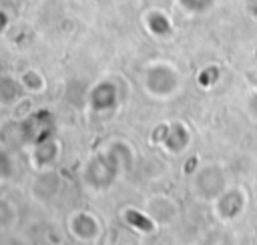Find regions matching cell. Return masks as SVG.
<instances>
[{
	"label": "cell",
	"instance_id": "obj_1",
	"mask_svg": "<svg viewBox=\"0 0 257 245\" xmlns=\"http://www.w3.org/2000/svg\"><path fill=\"white\" fill-rule=\"evenodd\" d=\"M126 219H128V221H131L135 227H139V229H147V231H149V229L153 227V225H151V221H149L147 217L139 215L137 211H128V213H126Z\"/></svg>",
	"mask_w": 257,
	"mask_h": 245
}]
</instances>
